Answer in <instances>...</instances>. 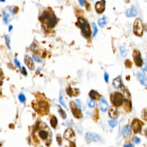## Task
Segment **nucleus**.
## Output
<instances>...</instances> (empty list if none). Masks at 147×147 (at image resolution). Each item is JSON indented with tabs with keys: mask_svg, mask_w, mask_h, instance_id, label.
I'll return each instance as SVG.
<instances>
[{
	"mask_svg": "<svg viewBox=\"0 0 147 147\" xmlns=\"http://www.w3.org/2000/svg\"><path fill=\"white\" fill-rule=\"evenodd\" d=\"M78 21L83 34L86 37H90L91 35V30L87 21L83 18L82 17L79 18Z\"/></svg>",
	"mask_w": 147,
	"mask_h": 147,
	"instance_id": "f257e3e1",
	"label": "nucleus"
},
{
	"mask_svg": "<svg viewBox=\"0 0 147 147\" xmlns=\"http://www.w3.org/2000/svg\"><path fill=\"white\" fill-rule=\"evenodd\" d=\"M111 103L114 106H121L123 102V95L119 93H114L111 95Z\"/></svg>",
	"mask_w": 147,
	"mask_h": 147,
	"instance_id": "f03ea898",
	"label": "nucleus"
},
{
	"mask_svg": "<svg viewBox=\"0 0 147 147\" xmlns=\"http://www.w3.org/2000/svg\"><path fill=\"white\" fill-rule=\"evenodd\" d=\"M133 32L137 36H142L143 33V25L140 19H136L133 25Z\"/></svg>",
	"mask_w": 147,
	"mask_h": 147,
	"instance_id": "7ed1b4c3",
	"label": "nucleus"
},
{
	"mask_svg": "<svg viewBox=\"0 0 147 147\" xmlns=\"http://www.w3.org/2000/svg\"><path fill=\"white\" fill-rule=\"evenodd\" d=\"M86 140L87 141H100L101 139V136L97 133H94L88 132L86 135Z\"/></svg>",
	"mask_w": 147,
	"mask_h": 147,
	"instance_id": "20e7f679",
	"label": "nucleus"
},
{
	"mask_svg": "<svg viewBox=\"0 0 147 147\" xmlns=\"http://www.w3.org/2000/svg\"><path fill=\"white\" fill-rule=\"evenodd\" d=\"M133 59L135 64L139 67H141L143 64V60L141 59V54L137 50H135L133 52Z\"/></svg>",
	"mask_w": 147,
	"mask_h": 147,
	"instance_id": "39448f33",
	"label": "nucleus"
},
{
	"mask_svg": "<svg viewBox=\"0 0 147 147\" xmlns=\"http://www.w3.org/2000/svg\"><path fill=\"white\" fill-rule=\"evenodd\" d=\"M71 109L72 111V114L74 115V117L77 118H80L82 116L80 109H79L76 106L74 102H71Z\"/></svg>",
	"mask_w": 147,
	"mask_h": 147,
	"instance_id": "423d86ee",
	"label": "nucleus"
},
{
	"mask_svg": "<svg viewBox=\"0 0 147 147\" xmlns=\"http://www.w3.org/2000/svg\"><path fill=\"white\" fill-rule=\"evenodd\" d=\"M141 121L139 119H135L133 121L132 123V127L135 133H137L141 132Z\"/></svg>",
	"mask_w": 147,
	"mask_h": 147,
	"instance_id": "0eeeda50",
	"label": "nucleus"
},
{
	"mask_svg": "<svg viewBox=\"0 0 147 147\" xmlns=\"http://www.w3.org/2000/svg\"><path fill=\"white\" fill-rule=\"evenodd\" d=\"M25 64L30 70H33L35 69V64L33 63L32 59L28 55H25L24 57Z\"/></svg>",
	"mask_w": 147,
	"mask_h": 147,
	"instance_id": "6e6552de",
	"label": "nucleus"
},
{
	"mask_svg": "<svg viewBox=\"0 0 147 147\" xmlns=\"http://www.w3.org/2000/svg\"><path fill=\"white\" fill-rule=\"evenodd\" d=\"M137 15V9L136 6H132L131 8L129 9L126 11V16L127 17H135Z\"/></svg>",
	"mask_w": 147,
	"mask_h": 147,
	"instance_id": "1a4fd4ad",
	"label": "nucleus"
},
{
	"mask_svg": "<svg viewBox=\"0 0 147 147\" xmlns=\"http://www.w3.org/2000/svg\"><path fill=\"white\" fill-rule=\"evenodd\" d=\"M99 107L100 109L102 110V111H106L107 110L108 107H109V104L104 98H102L99 100Z\"/></svg>",
	"mask_w": 147,
	"mask_h": 147,
	"instance_id": "9d476101",
	"label": "nucleus"
},
{
	"mask_svg": "<svg viewBox=\"0 0 147 147\" xmlns=\"http://www.w3.org/2000/svg\"><path fill=\"white\" fill-rule=\"evenodd\" d=\"M74 136H75V134H74V131L70 128L66 130L64 134V137L68 140H71V139L74 137Z\"/></svg>",
	"mask_w": 147,
	"mask_h": 147,
	"instance_id": "9b49d317",
	"label": "nucleus"
},
{
	"mask_svg": "<svg viewBox=\"0 0 147 147\" xmlns=\"http://www.w3.org/2000/svg\"><path fill=\"white\" fill-rule=\"evenodd\" d=\"M136 76H137V78L139 79V82L143 85L147 87V79L146 78V77L144 76V75L141 73H140V72H138Z\"/></svg>",
	"mask_w": 147,
	"mask_h": 147,
	"instance_id": "f8f14e48",
	"label": "nucleus"
},
{
	"mask_svg": "<svg viewBox=\"0 0 147 147\" xmlns=\"http://www.w3.org/2000/svg\"><path fill=\"white\" fill-rule=\"evenodd\" d=\"M95 8V10L97 12L99 13H102L105 10V5L102 2H97L96 3Z\"/></svg>",
	"mask_w": 147,
	"mask_h": 147,
	"instance_id": "ddd939ff",
	"label": "nucleus"
},
{
	"mask_svg": "<svg viewBox=\"0 0 147 147\" xmlns=\"http://www.w3.org/2000/svg\"><path fill=\"white\" fill-rule=\"evenodd\" d=\"M109 115L110 117L112 119H115L117 117V109L115 107H111L109 109Z\"/></svg>",
	"mask_w": 147,
	"mask_h": 147,
	"instance_id": "4468645a",
	"label": "nucleus"
},
{
	"mask_svg": "<svg viewBox=\"0 0 147 147\" xmlns=\"http://www.w3.org/2000/svg\"><path fill=\"white\" fill-rule=\"evenodd\" d=\"M131 127L129 125H126L125 127H123V131H122L123 135L125 137H128L129 135L131 134Z\"/></svg>",
	"mask_w": 147,
	"mask_h": 147,
	"instance_id": "2eb2a0df",
	"label": "nucleus"
},
{
	"mask_svg": "<svg viewBox=\"0 0 147 147\" xmlns=\"http://www.w3.org/2000/svg\"><path fill=\"white\" fill-rule=\"evenodd\" d=\"M98 24L99 25V27H101V28H103L106 26V25L107 24V17L106 16H103L102 19H99L98 20Z\"/></svg>",
	"mask_w": 147,
	"mask_h": 147,
	"instance_id": "dca6fc26",
	"label": "nucleus"
},
{
	"mask_svg": "<svg viewBox=\"0 0 147 147\" xmlns=\"http://www.w3.org/2000/svg\"><path fill=\"white\" fill-rule=\"evenodd\" d=\"M89 96L92 99H98L100 95L97 91L95 90H91L89 93Z\"/></svg>",
	"mask_w": 147,
	"mask_h": 147,
	"instance_id": "f3484780",
	"label": "nucleus"
},
{
	"mask_svg": "<svg viewBox=\"0 0 147 147\" xmlns=\"http://www.w3.org/2000/svg\"><path fill=\"white\" fill-rule=\"evenodd\" d=\"M56 24V19L55 17H52L48 21L47 25L49 28H53Z\"/></svg>",
	"mask_w": 147,
	"mask_h": 147,
	"instance_id": "a211bd4d",
	"label": "nucleus"
},
{
	"mask_svg": "<svg viewBox=\"0 0 147 147\" xmlns=\"http://www.w3.org/2000/svg\"><path fill=\"white\" fill-rule=\"evenodd\" d=\"M122 82H121V79L120 77L116 78L115 79H114L113 82V84L114 86V87L115 88H119V87L121 86Z\"/></svg>",
	"mask_w": 147,
	"mask_h": 147,
	"instance_id": "6ab92c4d",
	"label": "nucleus"
},
{
	"mask_svg": "<svg viewBox=\"0 0 147 147\" xmlns=\"http://www.w3.org/2000/svg\"><path fill=\"white\" fill-rule=\"evenodd\" d=\"M39 107L41 111L42 110L43 111H46L47 110L48 107V105L45 101H41L39 103Z\"/></svg>",
	"mask_w": 147,
	"mask_h": 147,
	"instance_id": "aec40b11",
	"label": "nucleus"
},
{
	"mask_svg": "<svg viewBox=\"0 0 147 147\" xmlns=\"http://www.w3.org/2000/svg\"><path fill=\"white\" fill-rule=\"evenodd\" d=\"M49 16H50V14H49L48 12L44 11V12L41 14V15L40 16L39 19L41 21H44L46 20V19H48Z\"/></svg>",
	"mask_w": 147,
	"mask_h": 147,
	"instance_id": "412c9836",
	"label": "nucleus"
},
{
	"mask_svg": "<svg viewBox=\"0 0 147 147\" xmlns=\"http://www.w3.org/2000/svg\"><path fill=\"white\" fill-rule=\"evenodd\" d=\"M50 123L52 127H54V128H55L56 127L57 124H58V120H57L56 117L55 116L52 117L51 118Z\"/></svg>",
	"mask_w": 147,
	"mask_h": 147,
	"instance_id": "4be33fe9",
	"label": "nucleus"
},
{
	"mask_svg": "<svg viewBox=\"0 0 147 147\" xmlns=\"http://www.w3.org/2000/svg\"><path fill=\"white\" fill-rule=\"evenodd\" d=\"M39 136L40 137V138H41V139H43V140L46 139L48 137V133L46 131L42 130V131H40Z\"/></svg>",
	"mask_w": 147,
	"mask_h": 147,
	"instance_id": "5701e85b",
	"label": "nucleus"
},
{
	"mask_svg": "<svg viewBox=\"0 0 147 147\" xmlns=\"http://www.w3.org/2000/svg\"><path fill=\"white\" fill-rule=\"evenodd\" d=\"M58 112H59V114L60 115L61 117L63 118V119H66V117H67V115H66V112L64 111V110L62 109V108L59 107V110H58Z\"/></svg>",
	"mask_w": 147,
	"mask_h": 147,
	"instance_id": "b1692460",
	"label": "nucleus"
},
{
	"mask_svg": "<svg viewBox=\"0 0 147 147\" xmlns=\"http://www.w3.org/2000/svg\"><path fill=\"white\" fill-rule=\"evenodd\" d=\"M91 25L93 28V36H95L96 35H97V33H98V28H97V25H96V24H95L94 23H92Z\"/></svg>",
	"mask_w": 147,
	"mask_h": 147,
	"instance_id": "393cba45",
	"label": "nucleus"
},
{
	"mask_svg": "<svg viewBox=\"0 0 147 147\" xmlns=\"http://www.w3.org/2000/svg\"><path fill=\"white\" fill-rule=\"evenodd\" d=\"M120 52L122 56H123V57H125L127 55V51H126V48L124 46L120 47Z\"/></svg>",
	"mask_w": 147,
	"mask_h": 147,
	"instance_id": "a878e982",
	"label": "nucleus"
},
{
	"mask_svg": "<svg viewBox=\"0 0 147 147\" xmlns=\"http://www.w3.org/2000/svg\"><path fill=\"white\" fill-rule=\"evenodd\" d=\"M5 42H6V45L8 47L9 49H10V37L9 36H8L7 35H5Z\"/></svg>",
	"mask_w": 147,
	"mask_h": 147,
	"instance_id": "bb28decb",
	"label": "nucleus"
},
{
	"mask_svg": "<svg viewBox=\"0 0 147 147\" xmlns=\"http://www.w3.org/2000/svg\"><path fill=\"white\" fill-rule=\"evenodd\" d=\"M108 123H109V125H110V127H115V126L117 125V121L115 120H110L108 121Z\"/></svg>",
	"mask_w": 147,
	"mask_h": 147,
	"instance_id": "cd10ccee",
	"label": "nucleus"
},
{
	"mask_svg": "<svg viewBox=\"0 0 147 147\" xmlns=\"http://www.w3.org/2000/svg\"><path fill=\"white\" fill-rule=\"evenodd\" d=\"M59 102L60 103L61 105H62L63 106H64V107L66 108V109H67V106H66V103H65L64 101L63 95H60L59 97Z\"/></svg>",
	"mask_w": 147,
	"mask_h": 147,
	"instance_id": "c85d7f7f",
	"label": "nucleus"
},
{
	"mask_svg": "<svg viewBox=\"0 0 147 147\" xmlns=\"http://www.w3.org/2000/svg\"><path fill=\"white\" fill-rule=\"evenodd\" d=\"M3 15H4V21L5 24H8L9 21V16L8 14H6L5 13V12L3 13Z\"/></svg>",
	"mask_w": 147,
	"mask_h": 147,
	"instance_id": "c756f323",
	"label": "nucleus"
},
{
	"mask_svg": "<svg viewBox=\"0 0 147 147\" xmlns=\"http://www.w3.org/2000/svg\"><path fill=\"white\" fill-rule=\"evenodd\" d=\"M19 100H20V101L21 102H22V103H24V102H25V95L23 94H20L19 95Z\"/></svg>",
	"mask_w": 147,
	"mask_h": 147,
	"instance_id": "7c9ffc66",
	"label": "nucleus"
},
{
	"mask_svg": "<svg viewBox=\"0 0 147 147\" xmlns=\"http://www.w3.org/2000/svg\"><path fill=\"white\" fill-rule=\"evenodd\" d=\"M95 105V101H94V99H91L90 101H89L88 102V106L91 108L94 107Z\"/></svg>",
	"mask_w": 147,
	"mask_h": 147,
	"instance_id": "2f4dec72",
	"label": "nucleus"
},
{
	"mask_svg": "<svg viewBox=\"0 0 147 147\" xmlns=\"http://www.w3.org/2000/svg\"><path fill=\"white\" fill-rule=\"evenodd\" d=\"M76 103H77V105L78 106V107L79 109H84V107H83V104L82 103V102H80V100L79 99H76Z\"/></svg>",
	"mask_w": 147,
	"mask_h": 147,
	"instance_id": "473e14b6",
	"label": "nucleus"
},
{
	"mask_svg": "<svg viewBox=\"0 0 147 147\" xmlns=\"http://www.w3.org/2000/svg\"><path fill=\"white\" fill-rule=\"evenodd\" d=\"M56 140H57V141H58V144H59V145H62V138H61L60 136L59 135H58V136H57Z\"/></svg>",
	"mask_w": 147,
	"mask_h": 147,
	"instance_id": "72a5a7b5",
	"label": "nucleus"
},
{
	"mask_svg": "<svg viewBox=\"0 0 147 147\" xmlns=\"http://www.w3.org/2000/svg\"><path fill=\"white\" fill-rule=\"evenodd\" d=\"M142 116L143 118H144V119L147 120V109H145V110H144Z\"/></svg>",
	"mask_w": 147,
	"mask_h": 147,
	"instance_id": "f704fd0d",
	"label": "nucleus"
},
{
	"mask_svg": "<svg viewBox=\"0 0 147 147\" xmlns=\"http://www.w3.org/2000/svg\"><path fill=\"white\" fill-rule=\"evenodd\" d=\"M109 74H108L107 72H105V74H104V79H105V82L106 83H107L109 82Z\"/></svg>",
	"mask_w": 147,
	"mask_h": 147,
	"instance_id": "c9c22d12",
	"label": "nucleus"
},
{
	"mask_svg": "<svg viewBox=\"0 0 147 147\" xmlns=\"http://www.w3.org/2000/svg\"><path fill=\"white\" fill-rule=\"evenodd\" d=\"M32 58H33V59L36 61V62H38V63H41V59H40L39 58H38V57H36V56H35V55H32Z\"/></svg>",
	"mask_w": 147,
	"mask_h": 147,
	"instance_id": "e433bc0d",
	"label": "nucleus"
},
{
	"mask_svg": "<svg viewBox=\"0 0 147 147\" xmlns=\"http://www.w3.org/2000/svg\"><path fill=\"white\" fill-rule=\"evenodd\" d=\"M140 141H141V140H140V139H139V137H135L133 138V141H134V143H136V144H139V143L140 142Z\"/></svg>",
	"mask_w": 147,
	"mask_h": 147,
	"instance_id": "4c0bfd02",
	"label": "nucleus"
},
{
	"mask_svg": "<svg viewBox=\"0 0 147 147\" xmlns=\"http://www.w3.org/2000/svg\"><path fill=\"white\" fill-rule=\"evenodd\" d=\"M15 64L17 66V67H19V68H20V62H19V61L16 58H15Z\"/></svg>",
	"mask_w": 147,
	"mask_h": 147,
	"instance_id": "58836bf2",
	"label": "nucleus"
},
{
	"mask_svg": "<svg viewBox=\"0 0 147 147\" xmlns=\"http://www.w3.org/2000/svg\"><path fill=\"white\" fill-rule=\"evenodd\" d=\"M21 73L23 74V75H27V71H26L25 68V67H23L21 69Z\"/></svg>",
	"mask_w": 147,
	"mask_h": 147,
	"instance_id": "ea45409f",
	"label": "nucleus"
},
{
	"mask_svg": "<svg viewBox=\"0 0 147 147\" xmlns=\"http://www.w3.org/2000/svg\"><path fill=\"white\" fill-rule=\"evenodd\" d=\"M125 62H126L125 64H126V66H127V67H130L131 66H132V63H131V62H130L129 60H126Z\"/></svg>",
	"mask_w": 147,
	"mask_h": 147,
	"instance_id": "a19ab883",
	"label": "nucleus"
},
{
	"mask_svg": "<svg viewBox=\"0 0 147 147\" xmlns=\"http://www.w3.org/2000/svg\"><path fill=\"white\" fill-rule=\"evenodd\" d=\"M143 70L144 71V73L145 74V75L146 76H147V66H145L144 68H143Z\"/></svg>",
	"mask_w": 147,
	"mask_h": 147,
	"instance_id": "79ce46f5",
	"label": "nucleus"
},
{
	"mask_svg": "<svg viewBox=\"0 0 147 147\" xmlns=\"http://www.w3.org/2000/svg\"><path fill=\"white\" fill-rule=\"evenodd\" d=\"M123 147H134V145L133 144L129 143V144H127L123 146Z\"/></svg>",
	"mask_w": 147,
	"mask_h": 147,
	"instance_id": "37998d69",
	"label": "nucleus"
},
{
	"mask_svg": "<svg viewBox=\"0 0 147 147\" xmlns=\"http://www.w3.org/2000/svg\"><path fill=\"white\" fill-rule=\"evenodd\" d=\"M79 4H80L81 6H84V0H79Z\"/></svg>",
	"mask_w": 147,
	"mask_h": 147,
	"instance_id": "c03bdc74",
	"label": "nucleus"
},
{
	"mask_svg": "<svg viewBox=\"0 0 147 147\" xmlns=\"http://www.w3.org/2000/svg\"><path fill=\"white\" fill-rule=\"evenodd\" d=\"M18 10H19V9H18V8H17V7H15V8L13 9V12H15V13L17 12Z\"/></svg>",
	"mask_w": 147,
	"mask_h": 147,
	"instance_id": "a18cd8bd",
	"label": "nucleus"
},
{
	"mask_svg": "<svg viewBox=\"0 0 147 147\" xmlns=\"http://www.w3.org/2000/svg\"><path fill=\"white\" fill-rule=\"evenodd\" d=\"M70 145H71V147H75V144L72 142H71V143H70Z\"/></svg>",
	"mask_w": 147,
	"mask_h": 147,
	"instance_id": "49530a36",
	"label": "nucleus"
},
{
	"mask_svg": "<svg viewBox=\"0 0 147 147\" xmlns=\"http://www.w3.org/2000/svg\"><path fill=\"white\" fill-rule=\"evenodd\" d=\"M13 29V26L12 25H9V31H11Z\"/></svg>",
	"mask_w": 147,
	"mask_h": 147,
	"instance_id": "de8ad7c7",
	"label": "nucleus"
},
{
	"mask_svg": "<svg viewBox=\"0 0 147 147\" xmlns=\"http://www.w3.org/2000/svg\"><path fill=\"white\" fill-rule=\"evenodd\" d=\"M3 76V73H2V70L0 68V77H1V76Z\"/></svg>",
	"mask_w": 147,
	"mask_h": 147,
	"instance_id": "09e8293b",
	"label": "nucleus"
},
{
	"mask_svg": "<svg viewBox=\"0 0 147 147\" xmlns=\"http://www.w3.org/2000/svg\"><path fill=\"white\" fill-rule=\"evenodd\" d=\"M2 82L0 80V85H2Z\"/></svg>",
	"mask_w": 147,
	"mask_h": 147,
	"instance_id": "8fccbe9b",
	"label": "nucleus"
},
{
	"mask_svg": "<svg viewBox=\"0 0 147 147\" xmlns=\"http://www.w3.org/2000/svg\"><path fill=\"white\" fill-rule=\"evenodd\" d=\"M0 1H1V2H4V1H5V0H0Z\"/></svg>",
	"mask_w": 147,
	"mask_h": 147,
	"instance_id": "3c124183",
	"label": "nucleus"
},
{
	"mask_svg": "<svg viewBox=\"0 0 147 147\" xmlns=\"http://www.w3.org/2000/svg\"><path fill=\"white\" fill-rule=\"evenodd\" d=\"M0 95H1V91H0Z\"/></svg>",
	"mask_w": 147,
	"mask_h": 147,
	"instance_id": "603ef678",
	"label": "nucleus"
}]
</instances>
